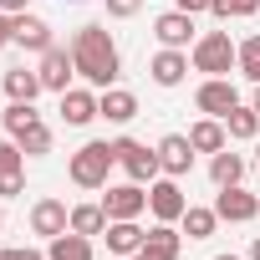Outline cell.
Wrapping results in <instances>:
<instances>
[{"label":"cell","instance_id":"6da1fadb","mask_svg":"<svg viewBox=\"0 0 260 260\" xmlns=\"http://www.w3.org/2000/svg\"><path fill=\"white\" fill-rule=\"evenodd\" d=\"M72 61H77V77H87L92 87H112L117 72H122V56H117V41L107 26H82L72 36Z\"/></svg>","mask_w":260,"mask_h":260},{"label":"cell","instance_id":"7a4b0ae2","mask_svg":"<svg viewBox=\"0 0 260 260\" xmlns=\"http://www.w3.org/2000/svg\"><path fill=\"white\" fill-rule=\"evenodd\" d=\"M112 164H117L112 143L92 138V143H82V148L72 153V164H67V179H72L77 189H107V174H112Z\"/></svg>","mask_w":260,"mask_h":260},{"label":"cell","instance_id":"3957f363","mask_svg":"<svg viewBox=\"0 0 260 260\" xmlns=\"http://www.w3.org/2000/svg\"><path fill=\"white\" fill-rule=\"evenodd\" d=\"M230 67H240V46L230 41V31H204L194 41V72L230 77Z\"/></svg>","mask_w":260,"mask_h":260},{"label":"cell","instance_id":"277c9868","mask_svg":"<svg viewBox=\"0 0 260 260\" xmlns=\"http://www.w3.org/2000/svg\"><path fill=\"white\" fill-rule=\"evenodd\" d=\"M112 153H117V164L127 169V179H133V184H153V179L164 174L158 148H148V143H138V138H117Z\"/></svg>","mask_w":260,"mask_h":260},{"label":"cell","instance_id":"5b68a950","mask_svg":"<svg viewBox=\"0 0 260 260\" xmlns=\"http://www.w3.org/2000/svg\"><path fill=\"white\" fill-rule=\"evenodd\" d=\"M194 102H199V112H204V117H230V112L240 107V92H235V82H230V77H209V82L194 92Z\"/></svg>","mask_w":260,"mask_h":260},{"label":"cell","instance_id":"8992f818","mask_svg":"<svg viewBox=\"0 0 260 260\" xmlns=\"http://www.w3.org/2000/svg\"><path fill=\"white\" fill-rule=\"evenodd\" d=\"M148 209H153V219H164V224H174V219H184V209H189V199H184V189H179V179H153V184H148Z\"/></svg>","mask_w":260,"mask_h":260},{"label":"cell","instance_id":"52a82bcc","mask_svg":"<svg viewBox=\"0 0 260 260\" xmlns=\"http://www.w3.org/2000/svg\"><path fill=\"white\" fill-rule=\"evenodd\" d=\"M214 214H219V219H230V224H250V219L260 214V194H250V189L230 184V189H219V199H214Z\"/></svg>","mask_w":260,"mask_h":260},{"label":"cell","instance_id":"ba28073f","mask_svg":"<svg viewBox=\"0 0 260 260\" xmlns=\"http://www.w3.org/2000/svg\"><path fill=\"white\" fill-rule=\"evenodd\" d=\"M102 209H107V219H138L143 209H148V194H143V184H117V189H107V199H102Z\"/></svg>","mask_w":260,"mask_h":260},{"label":"cell","instance_id":"9c48e42d","mask_svg":"<svg viewBox=\"0 0 260 260\" xmlns=\"http://www.w3.org/2000/svg\"><path fill=\"white\" fill-rule=\"evenodd\" d=\"M153 36H158V46H174V51H184L189 41H194V16L189 11H164L158 21H153Z\"/></svg>","mask_w":260,"mask_h":260},{"label":"cell","instance_id":"30bf717a","mask_svg":"<svg viewBox=\"0 0 260 260\" xmlns=\"http://www.w3.org/2000/svg\"><path fill=\"white\" fill-rule=\"evenodd\" d=\"M158 164H164L169 179H184V174L194 169V143H189V133H169V138L158 143Z\"/></svg>","mask_w":260,"mask_h":260},{"label":"cell","instance_id":"8fae6325","mask_svg":"<svg viewBox=\"0 0 260 260\" xmlns=\"http://www.w3.org/2000/svg\"><path fill=\"white\" fill-rule=\"evenodd\" d=\"M31 230L46 235V240H56L61 230H72V209H67L61 199H36V204H31Z\"/></svg>","mask_w":260,"mask_h":260},{"label":"cell","instance_id":"7c38bea8","mask_svg":"<svg viewBox=\"0 0 260 260\" xmlns=\"http://www.w3.org/2000/svg\"><path fill=\"white\" fill-rule=\"evenodd\" d=\"M41 87L46 92H67V82H72V72H77V61H72V51H61V46H51V51H41Z\"/></svg>","mask_w":260,"mask_h":260},{"label":"cell","instance_id":"4fadbf2b","mask_svg":"<svg viewBox=\"0 0 260 260\" xmlns=\"http://www.w3.org/2000/svg\"><path fill=\"white\" fill-rule=\"evenodd\" d=\"M179 245H184V235L174 230V224H153L148 230V240H143V250H138V260H179Z\"/></svg>","mask_w":260,"mask_h":260},{"label":"cell","instance_id":"5bb4252c","mask_svg":"<svg viewBox=\"0 0 260 260\" xmlns=\"http://www.w3.org/2000/svg\"><path fill=\"white\" fill-rule=\"evenodd\" d=\"M143 240H148V230L138 219H107V250L112 255H138Z\"/></svg>","mask_w":260,"mask_h":260},{"label":"cell","instance_id":"9a60e30c","mask_svg":"<svg viewBox=\"0 0 260 260\" xmlns=\"http://www.w3.org/2000/svg\"><path fill=\"white\" fill-rule=\"evenodd\" d=\"M148 77H153L158 87H179V82L189 77V56H184V51H174V46H164V51L148 61Z\"/></svg>","mask_w":260,"mask_h":260},{"label":"cell","instance_id":"2e32d148","mask_svg":"<svg viewBox=\"0 0 260 260\" xmlns=\"http://www.w3.org/2000/svg\"><path fill=\"white\" fill-rule=\"evenodd\" d=\"M92 117H102V112H97V97H92L87 87H67V92H61V122L87 127Z\"/></svg>","mask_w":260,"mask_h":260},{"label":"cell","instance_id":"e0dca14e","mask_svg":"<svg viewBox=\"0 0 260 260\" xmlns=\"http://www.w3.org/2000/svg\"><path fill=\"white\" fill-rule=\"evenodd\" d=\"M97 112H102L107 122H133V117H138V97L127 92V87H107V92L97 97Z\"/></svg>","mask_w":260,"mask_h":260},{"label":"cell","instance_id":"ac0fdd59","mask_svg":"<svg viewBox=\"0 0 260 260\" xmlns=\"http://www.w3.org/2000/svg\"><path fill=\"white\" fill-rule=\"evenodd\" d=\"M16 46H26V51H51L56 41H51V26L26 11V16H16Z\"/></svg>","mask_w":260,"mask_h":260},{"label":"cell","instance_id":"d6986e66","mask_svg":"<svg viewBox=\"0 0 260 260\" xmlns=\"http://www.w3.org/2000/svg\"><path fill=\"white\" fill-rule=\"evenodd\" d=\"M189 143H194V153H219V148L230 143L224 117H199V122L189 127Z\"/></svg>","mask_w":260,"mask_h":260},{"label":"cell","instance_id":"ffe728a7","mask_svg":"<svg viewBox=\"0 0 260 260\" xmlns=\"http://www.w3.org/2000/svg\"><path fill=\"white\" fill-rule=\"evenodd\" d=\"M46 260H92V235H77V230H61L46 250Z\"/></svg>","mask_w":260,"mask_h":260},{"label":"cell","instance_id":"44dd1931","mask_svg":"<svg viewBox=\"0 0 260 260\" xmlns=\"http://www.w3.org/2000/svg\"><path fill=\"white\" fill-rule=\"evenodd\" d=\"M46 87H41V72H26V67H16V72H6V97L11 102H36Z\"/></svg>","mask_w":260,"mask_h":260},{"label":"cell","instance_id":"7402d4cb","mask_svg":"<svg viewBox=\"0 0 260 260\" xmlns=\"http://www.w3.org/2000/svg\"><path fill=\"white\" fill-rule=\"evenodd\" d=\"M209 179H214L219 189L240 184V179H245V158H240V153H230V148H219V153L209 158Z\"/></svg>","mask_w":260,"mask_h":260},{"label":"cell","instance_id":"603a6c76","mask_svg":"<svg viewBox=\"0 0 260 260\" xmlns=\"http://www.w3.org/2000/svg\"><path fill=\"white\" fill-rule=\"evenodd\" d=\"M224 133H230V138H240V143L260 138V112H255V107H235V112L224 117Z\"/></svg>","mask_w":260,"mask_h":260},{"label":"cell","instance_id":"cb8c5ba5","mask_svg":"<svg viewBox=\"0 0 260 260\" xmlns=\"http://www.w3.org/2000/svg\"><path fill=\"white\" fill-rule=\"evenodd\" d=\"M72 230L77 235H107V209L102 204H77L72 209Z\"/></svg>","mask_w":260,"mask_h":260},{"label":"cell","instance_id":"d4e9b609","mask_svg":"<svg viewBox=\"0 0 260 260\" xmlns=\"http://www.w3.org/2000/svg\"><path fill=\"white\" fill-rule=\"evenodd\" d=\"M179 224H184V235H189V240H209V235H214V224H219V214H214V209H199V204H189Z\"/></svg>","mask_w":260,"mask_h":260},{"label":"cell","instance_id":"484cf974","mask_svg":"<svg viewBox=\"0 0 260 260\" xmlns=\"http://www.w3.org/2000/svg\"><path fill=\"white\" fill-rule=\"evenodd\" d=\"M0 122H6V133H11V138H21L26 127H36L41 117H36V107H31V102H11V107H6V117H0Z\"/></svg>","mask_w":260,"mask_h":260},{"label":"cell","instance_id":"4316f807","mask_svg":"<svg viewBox=\"0 0 260 260\" xmlns=\"http://www.w3.org/2000/svg\"><path fill=\"white\" fill-rule=\"evenodd\" d=\"M6 179H26V153H21L16 138L0 143V184H6Z\"/></svg>","mask_w":260,"mask_h":260},{"label":"cell","instance_id":"83f0119b","mask_svg":"<svg viewBox=\"0 0 260 260\" xmlns=\"http://www.w3.org/2000/svg\"><path fill=\"white\" fill-rule=\"evenodd\" d=\"M16 143H21V153H26V158H41V153H51V127H46V122H36V127H26Z\"/></svg>","mask_w":260,"mask_h":260},{"label":"cell","instance_id":"f1b7e54d","mask_svg":"<svg viewBox=\"0 0 260 260\" xmlns=\"http://www.w3.org/2000/svg\"><path fill=\"white\" fill-rule=\"evenodd\" d=\"M240 77L245 82H260V36H245L240 41Z\"/></svg>","mask_w":260,"mask_h":260},{"label":"cell","instance_id":"f546056e","mask_svg":"<svg viewBox=\"0 0 260 260\" xmlns=\"http://www.w3.org/2000/svg\"><path fill=\"white\" fill-rule=\"evenodd\" d=\"M209 11L219 21H240V16H255L260 11V0H209Z\"/></svg>","mask_w":260,"mask_h":260},{"label":"cell","instance_id":"4dcf8cb0","mask_svg":"<svg viewBox=\"0 0 260 260\" xmlns=\"http://www.w3.org/2000/svg\"><path fill=\"white\" fill-rule=\"evenodd\" d=\"M138 11H143V0H107V16L112 21H133Z\"/></svg>","mask_w":260,"mask_h":260},{"label":"cell","instance_id":"1f68e13d","mask_svg":"<svg viewBox=\"0 0 260 260\" xmlns=\"http://www.w3.org/2000/svg\"><path fill=\"white\" fill-rule=\"evenodd\" d=\"M0 260H46L41 250H26V245H11V250H0Z\"/></svg>","mask_w":260,"mask_h":260},{"label":"cell","instance_id":"d6a6232c","mask_svg":"<svg viewBox=\"0 0 260 260\" xmlns=\"http://www.w3.org/2000/svg\"><path fill=\"white\" fill-rule=\"evenodd\" d=\"M16 41V16H6V11H0V51H6Z\"/></svg>","mask_w":260,"mask_h":260},{"label":"cell","instance_id":"836d02e7","mask_svg":"<svg viewBox=\"0 0 260 260\" xmlns=\"http://www.w3.org/2000/svg\"><path fill=\"white\" fill-rule=\"evenodd\" d=\"M26 6H31V0H0V11H6V16H26Z\"/></svg>","mask_w":260,"mask_h":260},{"label":"cell","instance_id":"e575fe53","mask_svg":"<svg viewBox=\"0 0 260 260\" xmlns=\"http://www.w3.org/2000/svg\"><path fill=\"white\" fill-rule=\"evenodd\" d=\"M179 11H189V16H199V11H209V0H174Z\"/></svg>","mask_w":260,"mask_h":260},{"label":"cell","instance_id":"d590c367","mask_svg":"<svg viewBox=\"0 0 260 260\" xmlns=\"http://www.w3.org/2000/svg\"><path fill=\"white\" fill-rule=\"evenodd\" d=\"M250 107H255V112H260V82H255V97H250Z\"/></svg>","mask_w":260,"mask_h":260},{"label":"cell","instance_id":"8d00e7d4","mask_svg":"<svg viewBox=\"0 0 260 260\" xmlns=\"http://www.w3.org/2000/svg\"><path fill=\"white\" fill-rule=\"evenodd\" d=\"M250 260H260V235H255V245H250Z\"/></svg>","mask_w":260,"mask_h":260},{"label":"cell","instance_id":"74e56055","mask_svg":"<svg viewBox=\"0 0 260 260\" xmlns=\"http://www.w3.org/2000/svg\"><path fill=\"white\" fill-rule=\"evenodd\" d=\"M214 260H240V255H214Z\"/></svg>","mask_w":260,"mask_h":260},{"label":"cell","instance_id":"f35d334b","mask_svg":"<svg viewBox=\"0 0 260 260\" xmlns=\"http://www.w3.org/2000/svg\"><path fill=\"white\" fill-rule=\"evenodd\" d=\"M255 164H260V143H255Z\"/></svg>","mask_w":260,"mask_h":260},{"label":"cell","instance_id":"ab89813d","mask_svg":"<svg viewBox=\"0 0 260 260\" xmlns=\"http://www.w3.org/2000/svg\"><path fill=\"white\" fill-rule=\"evenodd\" d=\"M0 224H6V209H0Z\"/></svg>","mask_w":260,"mask_h":260},{"label":"cell","instance_id":"60d3db41","mask_svg":"<svg viewBox=\"0 0 260 260\" xmlns=\"http://www.w3.org/2000/svg\"><path fill=\"white\" fill-rule=\"evenodd\" d=\"M122 260H138V255H122Z\"/></svg>","mask_w":260,"mask_h":260}]
</instances>
